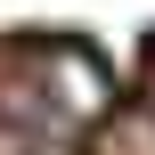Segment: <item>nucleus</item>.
Segmentation results:
<instances>
[{
    "mask_svg": "<svg viewBox=\"0 0 155 155\" xmlns=\"http://www.w3.org/2000/svg\"><path fill=\"white\" fill-rule=\"evenodd\" d=\"M25 65L41 74V123H98L106 106H114V82H106V65L82 49V41H41V49H25Z\"/></svg>",
    "mask_w": 155,
    "mask_h": 155,
    "instance_id": "obj_1",
    "label": "nucleus"
},
{
    "mask_svg": "<svg viewBox=\"0 0 155 155\" xmlns=\"http://www.w3.org/2000/svg\"><path fill=\"white\" fill-rule=\"evenodd\" d=\"M147 98H155V41H147Z\"/></svg>",
    "mask_w": 155,
    "mask_h": 155,
    "instance_id": "obj_2",
    "label": "nucleus"
}]
</instances>
